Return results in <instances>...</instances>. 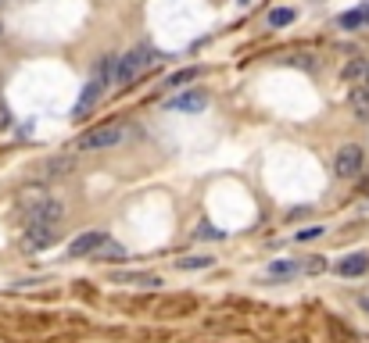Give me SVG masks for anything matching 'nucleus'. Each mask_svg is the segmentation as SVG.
<instances>
[{
  "instance_id": "obj_5",
  "label": "nucleus",
  "mask_w": 369,
  "mask_h": 343,
  "mask_svg": "<svg viewBox=\"0 0 369 343\" xmlns=\"http://www.w3.org/2000/svg\"><path fill=\"white\" fill-rule=\"evenodd\" d=\"M333 272H337V275H344V279L365 275V272H369V254H365V251H355V254H348V258L337 261V265H333Z\"/></svg>"
},
{
  "instance_id": "obj_22",
  "label": "nucleus",
  "mask_w": 369,
  "mask_h": 343,
  "mask_svg": "<svg viewBox=\"0 0 369 343\" xmlns=\"http://www.w3.org/2000/svg\"><path fill=\"white\" fill-rule=\"evenodd\" d=\"M362 307H365V311H369V300H362Z\"/></svg>"
},
{
  "instance_id": "obj_23",
  "label": "nucleus",
  "mask_w": 369,
  "mask_h": 343,
  "mask_svg": "<svg viewBox=\"0 0 369 343\" xmlns=\"http://www.w3.org/2000/svg\"><path fill=\"white\" fill-rule=\"evenodd\" d=\"M365 89H369V72H365Z\"/></svg>"
},
{
  "instance_id": "obj_13",
  "label": "nucleus",
  "mask_w": 369,
  "mask_h": 343,
  "mask_svg": "<svg viewBox=\"0 0 369 343\" xmlns=\"http://www.w3.org/2000/svg\"><path fill=\"white\" fill-rule=\"evenodd\" d=\"M291 22H294V11H291V8H276V11H269V25H272V29L291 25Z\"/></svg>"
},
{
  "instance_id": "obj_14",
  "label": "nucleus",
  "mask_w": 369,
  "mask_h": 343,
  "mask_svg": "<svg viewBox=\"0 0 369 343\" xmlns=\"http://www.w3.org/2000/svg\"><path fill=\"white\" fill-rule=\"evenodd\" d=\"M176 268H183V272H187V268H211V258H204V254H197V258H179Z\"/></svg>"
},
{
  "instance_id": "obj_6",
  "label": "nucleus",
  "mask_w": 369,
  "mask_h": 343,
  "mask_svg": "<svg viewBox=\"0 0 369 343\" xmlns=\"http://www.w3.org/2000/svg\"><path fill=\"white\" fill-rule=\"evenodd\" d=\"M104 240V233L101 229H90V233H83V236H76L72 243H69V258H90L97 251V243Z\"/></svg>"
},
{
  "instance_id": "obj_18",
  "label": "nucleus",
  "mask_w": 369,
  "mask_h": 343,
  "mask_svg": "<svg viewBox=\"0 0 369 343\" xmlns=\"http://www.w3.org/2000/svg\"><path fill=\"white\" fill-rule=\"evenodd\" d=\"M197 236H201V240H223V233H219V229H211L208 222H201V229H197Z\"/></svg>"
},
{
  "instance_id": "obj_8",
  "label": "nucleus",
  "mask_w": 369,
  "mask_h": 343,
  "mask_svg": "<svg viewBox=\"0 0 369 343\" xmlns=\"http://www.w3.org/2000/svg\"><path fill=\"white\" fill-rule=\"evenodd\" d=\"M111 279L115 283H130V286H162V279L151 272H115Z\"/></svg>"
},
{
  "instance_id": "obj_7",
  "label": "nucleus",
  "mask_w": 369,
  "mask_h": 343,
  "mask_svg": "<svg viewBox=\"0 0 369 343\" xmlns=\"http://www.w3.org/2000/svg\"><path fill=\"white\" fill-rule=\"evenodd\" d=\"M169 111H187V115H197V111H204L208 108V97H204V93H179V97H172L169 104H165Z\"/></svg>"
},
{
  "instance_id": "obj_21",
  "label": "nucleus",
  "mask_w": 369,
  "mask_h": 343,
  "mask_svg": "<svg viewBox=\"0 0 369 343\" xmlns=\"http://www.w3.org/2000/svg\"><path fill=\"white\" fill-rule=\"evenodd\" d=\"M362 22H365V25H369V8H365V11H362Z\"/></svg>"
},
{
  "instance_id": "obj_1",
  "label": "nucleus",
  "mask_w": 369,
  "mask_h": 343,
  "mask_svg": "<svg viewBox=\"0 0 369 343\" xmlns=\"http://www.w3.org/2000/svg\"><path fill=\"white\" fill-rule=\"evenodd\" d=\"M126 140V129L108 122V126H97V129H86L79 140H76V150H101V147H118Z\"/></svg>"
},
{
  "instance_id": "obj_9",
  "label": "nucleus",
  "mask_w": 369,
  "mask_h": 343,
  "mask_svg": "<svg viewBox=\"0 0 369 343\" xmlns=\"http://www.w3.org/2000/svg\"><path fill=\"white\" fill-rule=\"evenodd\" d=\"M94 254H97V261H126V247H118L115 240L104 236V240L97 243V251H94Z\"/></svg>"
},
{
  "instance_id": "obj_15",
  "label": "nucleus",
  "mask_w": 369,
  "mask_h": 343,
  "mask_svg": "<svg viewBox=\"0 0 369 343\" xmlns=\"http://www.w3.org/2000/svg\"><path fill=\"white\" fill-rule=\"evenodd\" d=\"M365 72H369V61H362V57H358V61H351V65L344 68V79L351 82V79H362Z\"/></svg>"
},
{
  "instance_id": "obj_16",
  "label": "nucleus",
  "mask_w": 369,
  "mask_h": 343,
  "mask_svg": "<svg viewBox=\"0 0 369 343\" xmlns=\"http://www.w3.org/2000/svg\"><path fill=\"white\" fill-rule=\"evenodd\" d=\"M358 25H365V22H362V11H348V15H341V29H358Z\"/></svg>"
},
{
  "instance_id": "obj_10",
  "label": "nucleus",
  "mask_w": 369,
  "mask_h": 343,
  "mask_svg": "<svg viewBox=\"0 0 369 343\" xmlns=\"http://www.w3.org/2000/svg\"><path fill=\"white\" fill-rule=\"evenodd\" d=\"M298 272H301V265H294V261H272V265L265 268L269 279H291V275H298Z\"/></svg>"
},
{
  "instance_id": "obj_19",
  "label": "nucleus",
  "mask_w": 369,
  "mask_h": 343,
  "mask_svg": "<svg viewBox=\"0 0 369 343\" xmlns=\"http://www.w3.org/2000/svg\"><path fill=\"white\" fill-rule=\"evenodd\" d=\"M8 126H11V111H8V104H4V101H0V133H4Z\"/></svg>"
},
{
  "instance_id": "obj_20",
  "label": "nucleus",
  "mask_w": 369,
  "mask_h": 343,
  "mask_svg": "<svg viewBox=\"0 0 369 343\" xmlns=\"http://www.w3.org/2000/svg\"><path fill=\"white\" fill-rule=\"evenodd\" d=\"M305 272H323V261H319V258H312L309 265H305Z\"/></svg>"
},
{
  "instance_id": "obj_4",
  "label": "nucleus",
  "mask_w": 369,
  "mask_h": 343,
  "mask_svg": "<svg viewBox=\"0 0 369 343\" xmlns=\"http://www.w3.org/2000/svg\"><path fill=\"white\" fill-rule=\"evenodd\" d=\"M54 240H57L54 222H36V218H29V226H25V243L29 247H50Z\"/></svg>"
},
{
  "instance_id": "obj_17",
  "label": "nucleus",
  "mask_w": 369,
  "mask_h": 343,
  "mask_svg": "<svg viewBox=\"0 0 369 343\" xmlns=\"http://www.w3.org/2000/svg\"><path fill=\"white\" fill-rule=\"evenodd\" d=\"M323 233H326L323 226H312V229H301V233H294V240H298V243H305V240H316V236H323Z\"/></svg>"
},
{
  "instance_id": "obj_3",
  "label": "nucleus",
  "mask_w": 369,
  "mask_h": 343,
  "mask_svg": "<svg viewBox=\"0 0 369 343\" xmlns=\"http://www.w3.org/2000/svg\"><path fill=\"white\" fill-rule=\"evenodd\" d=\"M362 165H365V154H362L358 143H344L341 150H337V158H333L337 179H355V175L362 172Z\"/></svg>"
},
{
  "instance_id": "obj_11",
  "label": "nucleus",
  "mask_w": 369,
  "mask_h": 343,
  "mask_svg": "<svg viewBox=\"0 0 369 343\" xmlns=\"http://www.w3.org/2000/svg\"><path fill=\"white\" fill-rule=\"evenodd\" d=\"M351 111L355 118H369V89H351Z\"/></svg>"
},
{
  "instance_id": "obj_2",
  "label": "nucleus",
  "mask_w": 369,
  "mask_h": 343,
  "mask_svg": "<svg viewBox=\"0 0 369 343\" xmlns=\"http://www.w3.org/2000/svg\"><path fill=\"white\" fill-rule=\"evenodd\" d=\"M147 65H151L147 50H126L122 57H115V82H118V86H130Z\"/></svg>"
},
{
  "instance_id": "obj_24",
  "label": "nucleus",
  "mask_w": 369,
  "mask_h": 343,
  "mask_svg": "<svg viewBox=\"0 0 369 343\" xmlns=\"http://www.w3.org/2000/svg\"><path fill=\"white\" fill-rule=\"evenodd\" d=\"M240 4H248V0H240Z\"/></svg>"
},
{
  "instance_id": "obj_12",
  "label": "nucleus",
  "mask_w": 369,
  "mask_h": 343,
  "mask_svg": "<svg viewBox=\"0 0 369 343\" xmlns=\"http://www.w3.org/2000/svg\"><path fill=\"white\" fill-rule=\"evenodd\" d=\"M194 79H197V68H179L176 75H169V79H165V86H172V89H176V86H187V82H194Z\"/></svg>"
}]
</instances>
